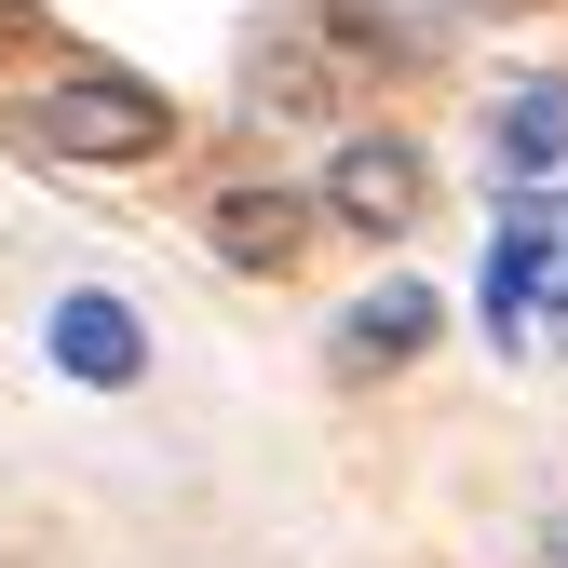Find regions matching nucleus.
<instances>
[{
    "mask_svg": "<svg viewBox=\"0 0 568 568\" xmlns=\"http://www.w3.org/2000/svg\"><path fill=\"white\" fill-rule=\"evenodd\" d=\"M555 568H568V528H555Z\"/></svg>",
    "mask_w": 568,
    "mask_h": 568,
    "instance_id": "9d476101",
    "label": "nucleus"
},
{
    "mask_svg": "<svg viewBox=\"0 0 568 568\" xmlns=\"http://www.w3.org/2000/svg\"><path fill=\"white\" fill-rule=\"evenodd\" d=\"M352 82H366V68H352L325 28H271L257 68H244V109L257 122H325V109H352Z\"/></svg>",
    "mask_w": 568,
    "mask_h": 568,
    "instance_id": "423d86ee",
    "label": "nucleus"
},
{
    "mask_svg": "<svg viewBox=\"0 0 568 568\" xmlns=\"http://www.w3.org/2000/svg\"><path fill=\"white\" fill-rule=\"evenodd\" d=\"M28 135H41L54 163H163L176 150V109L150 82H122V68H82V82H54L28 109Z\"/></svg>",
    "mask_w": 568,
    "mask_h": 568,
    "instance_id": "f257e3e1",
    "label": "nucleus"
},
{
    "mask_svg": "<svg viewBox=\"0 0 568 568\" xmlns=\"http://www.w3.org/2000/svg\"><path fill=\"white\" fill-rule=\"evenodd\" d=\"M28 28H41V14H28V0H0V54H14V41H28Z\"/></svg>",
    "mask_w": 568,
    "mask_h": 568,
    "instance_id": "1a4fd4ad",
    "label": "nucleus"
},
{
    "mask_svg": "<svg viewBox=\"0 0 568 568\" xmlns=\"http://www.w3.org/2000/svg\"><path fill=\"white\" fill-rule=\"evenodd\" d=\"M298 231H312V190H217L203 203V244H217L231 271H284Z\"/></svg>",
    "mask_w": 568,
    "mask_h": 568,
    "instance_id": "0eeeda50",
    "label": "nucleus"
},
{
    "mask_svg": "<svg viewBox=\"0 0 568 568\" xmlns=\"http://www.w3.org/2000/svg\"><path fill=\"white\" fill-rule=\"evenodd\" d=\"M487 163H501L515 190L555 176V163H568V82H515L501 109H487Z\"/></svg>",
    "mask_w": 568,
    "mask_h": 568,
    "instance_id": "6e6552de",
    "label": "nucleus"
},
{
    "mask_svg": "<svg viewBox=\"0 0 568 568\" xmlns=\"http://www.w3.org/2000/svg\"><path fill=\"white\" fill-rule=\"evenodd\" d=\"M528 312H541V325L568 312V203H515L501 244H487V325L528 338Z\"/></svg>",
    "mask_w": 568,
    "mask_h": 568,
    "instance_id": "20e7f679",
    "label": "nucleus"
},
{
    "mask_svg": "<svg viewBox=\"0 0 568 568\" xmlns=\"http://www.w3.org/2000/svg\"><path fill=\"white\" fill-rule=\"evenodd\" d=\"M419 203H434L419 135H338V150H325V190H312V217L366 231V244H406V231H419Z\"/></svg>",
    "mask_w": 568,
    "mask_h": 568,
    "instance_id": "f03ea898",
    "label": "nucleus"
},
{
    "mask_svg": "<svg viewBox=\"0 0 568 568\" xmlns=\"http://www.w3.org/2000/svg\"><path fill=\"white\" fill-rule=\"evenodd\" d=\"M41 352H54V379H82V393H135V379H150V312L109 298V284H68L54 325H41Z\"/></svg>",
    "mask_w": 568,
    "mask_h": 568,
    "instance_id": "7ed1b4c3",
    "label": "nucleus"
},
{
    "mask_svg": "<svg viewBox=\"0 0 568 568\" xmlns=\"http://www.w3.org/2000/svg\"><path fill=\"white\" fill-rule=\"evenodd\" d=\"M434 338H447V298H434L419 271H393V284H366V298L338 312L325 352H338V379H393V366H419Z\"/></svg>",
    "mask_w": 568,
    "mask_h": 568,
    "instance_id": "39448f33",
    "label": "nucleus"
},
{
    "mask_svg": "<svg viewBox=\"0 0 568 568\" xmlns=\"http://www.w3.org/2000/svg\"><path fill=\"white\" fill-rule=\"evenodd\" d=\"M555 338H568V312H555Z\"/></svg>",
    "mask_w": 568,
    "mask_h": 568,
    "instance_id": "9b49d317",
    "label": "nucleus"
}]
</instances>
